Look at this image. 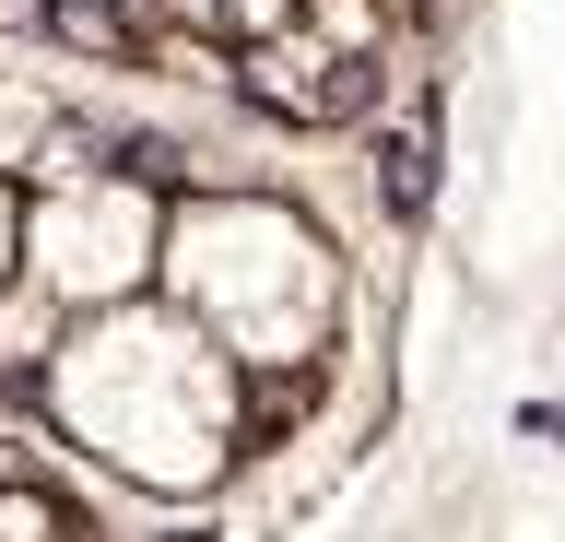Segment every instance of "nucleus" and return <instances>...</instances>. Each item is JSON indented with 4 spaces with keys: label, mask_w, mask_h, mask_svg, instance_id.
I'll use <instances>...</instances> for the list:
<instances>
[{
    "label": "nucleus",
    "mask_w": 565,
    "mask_h": 542,
    "mask_svg": "<svg viewBox=\"0 0 565 542\" xmlns=\"http://www.w3.org/2000/svg\"><path fill=\"white\" fill-rule=\"evenodd\" d=\"M153 295H177L247 378H318L330 342H342V248L282 189H189V201H166Z\"/></svg>",
    "instance_id": "2"
},
{
    "label": "nucleus",
    "mask_w": 565,
    "mask_h": 542,
    "mask_svg": "<svg viewBox=\"0 0 565 542\" xmlns=\"http://www.w3.org/2000/svg\"><path fill=\"white\" fill-rule=\"evenodd\" d=\"M47 12H71V24H95V12H118V0H47Z\"/></svg>",
    "instance_id": "8"
},
{
    "label": "nucleus",
    "mask_w": 565,
    "mask_h": 542,
    "mask_svg": "<svg viewBox=\"0 0 565 542\" xmlns=\"http://www.w3.org/2000/svg\"><path fill=\"white\" fill-rule=\"evenodd\" d=\"M0 531H71V507L35 496V483H0Z\"/></svg>",
    "instance_id": "6"
},
{
    "label": "nucleus",
    "mask_w": 565,
    "mask_h": 542,
    "mask_svg": "<svg viewBox=\"0 0 565 542\" xmlns=\"http://www.w3.org/2000/svg\"><path fill=\"white\" fill-rule=\"evenodd\" d=\"M24 272V178H0V284Z\"/></svg>",
    "instance_id": "7"
},
{
    "label": "nucleus",
    "mask_w": 565,
    "mask_h": 542,
    "mask_svg": "<svg viewBox=\"0 0 565 542\" xmlns=\"http://www.w3.org/2000/svg\"><path fill=\"white\" fill-rule=\"evenodd\" d=\"M35 425L71 460H95L130 496H224L247 460V365L212 342L177 295H118V307H71V330L35 365Z\"/></svg>",
    "instance_id": "1"
},
{
    "label": "nucleus",
    "mask_w": 565,
    "mask_h": 542,
    "mask_svg": "<svg viewBox=\"0 0 565 542\" xmlns=\"http://www.w3.org/2000/svg\"><path fill=\"white\" fill-rule=\"evenodd\" d=\"M153 259H166V189L130 178V166H35L24 189V272L60 307H118V295H153Z\"/></svg>",
    "instance_id": "3"
},
{
    "label": "nucleus",
    "mask_w": 565,
    "mask_h": 542,
    "mask_svg": "<svg viewBox=\"0 0 565 542\" xmlns=\"http://www.w3.org/2000/svg\"><path fill=\"white\" fill-rule=\"evenodd\" d=\"M60 330H71V307L35 284V272H12V284H0V390H35V365H47Z\"/></svg>",
    "instance_id": "4"
},
{
    "label": "nucleus",
    "mask_w": 565,
    "mask_h": 542,
    "mask_svg": "<svg viewBox=\"0 0 565 542\" xmlns=\"http://www.w3.org/2000/svg\"><path fill=\"white\" fill-rule=\"evenodd\" d=\"M47 153H60V95L24 83V72H0V178H35Z\"/></svg>",
    "instance_id": "5"
}]
</instances>
